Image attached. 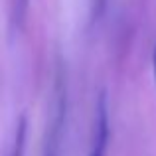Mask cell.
Wrapping results in <instances>:
<instances>
[{
	"label": "cell",
	"instance_id": "obj_1",
	"mask_svg": "<svg viewBox=\"0 0 156 156\" xmlns=\"http://www.w3.org/2000/svg\"><path fill=\"white\" fill-rule=\"evenodd\" d=\"M107 144H109V107H107L105 93L97 101V113H95V126H93V138L91 148L87 156H105Z\"/></svg>",
	"mask_w": 156,
	"mask_h": 156
},
{
	"label": "cell",
	"instance_id": "obj_2",
	"mask_svg": "<svg viewBox=\"0 0 156 156\" xmlns=\"http://www.w3.org/2000/svg\"><path fill=\"white\" fill-rule=\"evenodd\" d=\"M18 129H16V134H14V142H12V148L8 156H24L26 152V130H28V122H26V117H22L18 121Z\"/></svg>",
	"mask_w": 156,
	"mask_h": 156
},
{
	"label": "cell",
	"instance_id": "obj_3",
	"mask_svg": "<svg viewBox=\"0 0 156 156\" xmlns=\"http://www.w3.org/2000/svg\"><path fill=\"white\" fill-rule=\"evenodd\" d=\"M152 69H154V81H156V46H154V53H152Z\"/></svg>",
	"mask_w": 156,
	"mask_h": 156
}]
</instances>
